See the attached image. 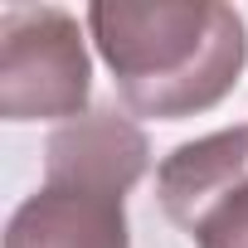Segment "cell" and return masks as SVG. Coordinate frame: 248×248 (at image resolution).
<instances>
[{
	"label": "cell",
	"instance_id": "cell-1",
	"mask_svg": "<svg viewBox=\"0 0 248 248\" xmlns=\"http://www.w3.org/2000/svg\"><path fill=\"white\" fill-rule=\"evenodd\" d=\"M88 30L127 107L166 122L224 102L248 59L243 15L219 0H97Z\"/></svg>",
	"mask_w": 248,
	"mask_h": 248
},
{
	"label": "cell",
	"instance_id": "cell-2",
	"mask_svg": "<svg viewBox=\"0 0 248 248\" xmlns=\"http://www.w3.org/2000/svg\"><path fill=\"white\" fill-rule=\"evenodd\" d=\"M88 49L59 5H10L0 15V117H78L88 102Z\"/></svg>",
	"mask_w": 248,
	"mask_h": 248
},
{
	"label": "cell",
	"instance_id": "cell-3",
	"mask_svg": "<svg viewBox=\"0 0 248 248\" xmlns=\"http://www.w3.org/2000/svg\"><path fill=\"white\" fill-rule=\"evenodd\" d=\"M156 195L200 248H248V127L175 146L156 170Z\"/></svg>",
	"mask_w": 248,
	"mask_h": 248
},
{
	"label": "cell",
	"instance_id": "cell-4",
	"mask_svg": "<svg viewBox=\"0 0 248 248\" xmlns=\"http://www.w3.org/2000/svg\"><path fill=\"white\" fill-rule=\"evenodd\" d=\"M127 195L88 180H44L5 229V248H132Z\"/></svg>",
	"mask_w": 248,
	"mask_h": 248
},
{
	"label": "cell",
	"instance_id": "cell-5",
	"mask_svg": "<svg viewBox=\"0 0 248 248\" xmlns=\"http://www.w3.org/2000/svg\"><path fill=\"white\" fill-rule=\"evenodd\" d=\"M146 137L137 122L117 112H88L73 117L44 141V180H88L127 195L146 175Z\"/></svg>",
	"mask_w": 248,
	"mask_h": 248
}]
</instances>
